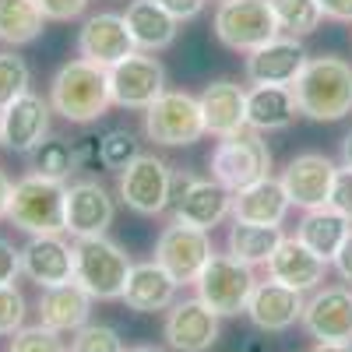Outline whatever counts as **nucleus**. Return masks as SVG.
Masks as SVG:
<instances>
[{
	"instance_id": "nucleus-1",
	"label": "nucleus",
	"mask_w": 352,
	"mask_h": 352,
	"mask_svg": "<svg viewBox=\"0 0 352 352\" xmlns=\"http://www.w3.org/2000/svg\"><path fill=\"white\" fill-rule=\"evenodd\" d=\"M289 88L300 113L317 124H335L352 113V64L342 56H310Z\"/></svg>"
},
{
	"instance_id": "nucleus-2",
	"label": "nucleus",
	"mask_w": 352,
	"mask_h": 352,
	"mask_svg": "<svg viewBox=\"0 0 352 352\" xmlns=\"http://www.w3.org/2000/svg\"><path fill=\"white\" fill-rule=\"evenodd\" d=\"M50 106H53L56 116H64L67 124H78V127L96 124L113 106L106 67L88 64L81 56L67 60L50 81Z\"/></svg>"
},
{
	"instance_id": "nucleus-3",
	"label": "nucleus",
	"mask_w": 352,
	"mask_h": 352,
	"mask_svg": "<svg viewBox=\"0 0 352 352\" xmlns=\"http://www.w3.org/2000/svg\"><path fill=\"white\" fill-rule=\"evenodd\" d=\"M64 197L67 184L28 173L11 187L8 222L28 236H56V232H64Z\"/></svg>"
},
{
	"instance_id": "nucleus-4",
	"label": "nucleus",
	"mask_w": 352,
	"mask_h": 352,
	"mask_svg": "<svg viewBox=\"0 0 352 352\" xmlns=\"http://www.w3.org/2000/svg\"><path fill=\"white\" fill-rule=\"evenodd\" d=\"M71 247H74V282L92 300H102V303L120 300L127 275L134 268L127 250L109 236H85V240H74Z\"/></svg>"
},
{
	"instance_id": "nucleus-5",
	"label": "nucleus",
	"mask_w": 352,
	"mask_h": 352,
	"mask_svg": "<svg viewBox=\"0 0 352 352\" xmlns=\"http://www.w3.org/2000/svg\"><path fill=\"white\" fill-rule=\"evenodd\" d=\"M208 166H212V180H219L226 190L236 194L272 176V148L264 141V134L247 127L232 138H219Z\"/></svg>"
},
{
	"instance_id": "nucleus-6",
	"label": "nucleus",
	"mask_w": 352,
	"mask_h": 352,
	"mask_svg": "<svg viewBox=\"0 0 352 352\" xmlns=\"http://www.w3.org/2000/svg\"><path fill=\"white\" fill-rule=\"evenodd\" d=\"M169 208H173V222L212 232L215 226H222L232 215V190H226L212 176L173 173Z\"/></svg>"
},
{
	"instance_id": "nucleus-7",
	"label": "nucleus",
	"mask_w": 352,
	"mask_h": 352,
	"mask_svg": "<svg viewBox=\"0 0 352 352\" xmlns=\"http://www.w3.org/2000/svg\"><path fill=\"white\" fill-rule=\"evenodd\" d=\"M254 285H257L254 268L250 264H240L232 254H212L208 264L201 268V275L194 278L197 300L219 317L247 314V300H250Z\"/></svg>"
},
{
	"instance_id": "nucleus-8",
	"label": "nucleus",
	"mask_w": 352,
	"mask_h": 352,
	"mask_svg": "<svg viewBox=\"0 0 352 352\" xmlns=\"http://www.w3.org/2000/svg\"><path fill=\"white\" fill-rule=\"evenodd\" d=\"M144 138L162 144V148H187V144H197L204 134V116H201V102L190 92H176V88H166V92L144 109Z\"/></svg>"
},
{
	"instance_id": "nucleus-9",
	"label": "nucleus",
	"mask_w": 352,
	"mask_h": 352,
	"mask_svg": "<svg viewBox=\"0 0 352 352\" xmlns=\"http://www.w3.org/2000/svg\"><path fill=\"white\" fill-rule=\"evenodd\" d=\"M212 28L215 39L232 53H254L278 36V21L268 0H219Z\"/></svg>"
},
{
	"instance_id": "nucleus-10",
	"label": "nucleus",
	"mask_w": 352,
	"mask_h": 352,
	"mask_svg": "<svg viewBox=\"0 0 352 352\" xmlns=\"http://www.w3.org/2000/svg\"><path fill=\"white\" fill-rule=\"evenodd\" d=\"M169 187L173 166L148 152H141L127 169H120V180H116V194L134 215H162L169 208Z\"/></svg>"
},
{
	"instance_id": "nucleus-11",
	"label": "nucleus",
	"mask_w": 352,
	"mask_h": 352,
	"mask_svg": "<svg viewBox=\"0 0 352 352\" xmlns=\"http://www.w3.org/2000/svg\"><path fill=\"white\" fill-rule=\"evenodd\" d=\"M109 96H113V106L120 109H134V113H144L162 92H166V67L159 64L155 53H141L134 50L127 60L113 64L109 71Z\"/></svg>"
},
{
	"instance_id": "nucleus-12",
	"label": "nucleus",
	"mask_w": 352,
	"mask_h": 352,
	"mask_svg": "<svg viewBox=\"0 0 352 352\" xmlns=\"http://www.w3.org/2000/svg\"><path fill=\"white\" fill-rule=\"evenodd\" d=\"M215 254L212 247V232L184 226V222H169L162 226L159 240H155V264L176 278V285H194V278L201 275V268L208 264V257Z\"/></svg>"
},
{
	"instance_id": "nucleus-13",
	"label": "nucleus",
	"mask_w": 352,
	"mask_h": 352,
	"mask_svg": "<svg viewBox=\"0 0 352 352\" xmlns=\"http://www.w3.org/2000/svg\"><path fill=\"white\" fill-rule=\"evenodd\" d=\"M116 219V201L99 180H74L64 197V232L74 240L106 236Z\"/></svg>"
},
{
	"instance_id": "nucleus-14",
	"label": "nucleus",
	"mask_w": 352,
	"mask_h": 352,
	"mask_svg": "<svg viewBox=\"0 0 352 352\" xmlns=\"http://www.w3.org/2000/svg\"><path fill=\"white\" fill-rule=\"evenodd\" d=\"M335 173H338V166L324 152H303L296 159H289V166L278 176V184H282L292 208L314 212V208H324L328 204Z\"/></svg>"
},
{
	"instance_id": "nucleus-15",
	"label": "nucleus",
	"mask_w": 352,
	"mask_h": 352,
	"mask_svg": "<svg viewBox=\"0 0 352 352\" xmlns=\"http://www.w3.org/2000/svg\"><path fill=\"white\" fill-rule=\"evenodd\" d=\"M50 113H53L50 99L28 88L25 96H18L11 106L0 109V144L18 155H32L50 138Z\"/></svg>"
},
{
	"instance_id": "nucleus-16",
	"label": "nucleus",
	"mask_w": 352,
	"mask_h": 352,
	"mask_svg": "<svg viewBox=\"0 0 352 352\" xmlns=\"http://www.w3.org/2000/svg\"><path fill=\"white\" fill-rule=\"evenodd\" d=\"M134 39H131V28L124 21V14L116 11H99V14H88L78 28V56L88 64H99V67H113L127 60L134 53Z\"/></svg>"
},
{
	"instance_id": "nucleus-17",
	"label": "nucleus",
	"mask_w": 352,
	"mask_h": 352,
	"mask_svg": "<svg viewBox=\"0 0 352 352\" xmlns=\"http://www.w3.org/2000/svg\"><path fill=\"white\" fill-rule=\"evenodd\" d=\"M219 314H212L197 296L176 300L166 310L162 338L173 352H212L219 342Z\"/></svg>"
},
{
	"instance_id": "nucleus-18",
	"label": "nucleus",
	"mask_w": 352,
	"mask_h": 352,
	"mask_svg": "<svg viewBox=\"0 0 352 352\" xmlns=\"http://www.w3.org/2000/svg\"><path fill=\"white\" fill-rule=\"evenodd\" d=\"M300 324L314 342H352V289L324 285L314 289L303 303Z\"/></svg>"
},
{
	"instance_id": "nucleus-19",
	"label": "nucleus",
	"mask_w": 352,
	"mask_h": 352,
	"mask_svg": "<svg viewBox=\"0 0 352 352\" xmlns=\"http://www.w3.org/2000/svg\"><path fill=\"white\" fill-rule=\"evenodd\" d=\"M310 53L296 36H275L264 46H257L254 53H247L243 74L250 85H292L300 78V71L307 67Z\"/></svg>"
},
{
	"instance_id": "nucleus-20",
	"label": "nucleus",
	"mask_w": 352,
	"mask_h": 352,
	"mask_svg": "<svg viewBox=\"0 0 352 352\" xmlns=\"http://www.w3.org/2000/svg\"><path fill=\"white\" fill-rule=\"evenodd\" d=\"M21 250V275L36 282L39 289L64 285L74 278V247L64 240V232L56 236H28Z\"/></svg>"
},
{
	"instance_id": "nucleus-21",
	"label": "nucleus",
	"mask_w": 352,
	"mask_h": 352,
	"mask_svg": "<svg viewBox=\"0 0 352 352\" xmlns=\"http://www.w3.org/2000/svg\"><path fill=\"white\" fill-rule=\"evenodd\" d=\"M303 292L289 289L275 278L268 282H257L250 300H247V317L257 331H268V335H278V331H289L296 320L303 317Z\"/></svg>"
},
{
	"instance_id": "nucleus-22",
	"label": "nucleus",
	"mask_w": 352,
	"mask_h": 352,
	"mask_svg": "<svg viewBox=\"0 0 352 352\" xmlns=\"http://www.w3.org/2000/svg\"><path fill=\"white\" fill-rule=\"evenodd\" d=\"M264 268H268V278H275L289 289L314 292V289H320V282H324V275H328V261L317 257L296 236H282V243L275 247L272 261L264 264Z\"/></svg>"
},
{
	"instance_id": "nucleus-23",
	"label": "nucleus",
	"mask_w": 352,
	"mask_h": 352,
	"mask_svg": "<svg viewBox=\"0 0 352 352\" xmlns=\"http://www.w3.org/2000/svg\"><path fill=\"white\" fill-rule=\"evenodd\" d=\"M197 102L204 116V131L212 138H232V134L247 131V92L236 81L219 78L212 85H204Z\"/></svg>"
},
{
	"instance_id": "nucleus-24",
	"label": "nucleus",
	"mask_w": 352,
	"mask_h": 352,
	"mask_svg": "<svg viewBox=\"0 0 352 352\" xmlns=\"http://www.w3.org/2000/svg\"><path fill=\"white\" fill-rule=\"evenodd\" d=\"M176 278L155 261H141L131 268L127 285H124V303L134 314H166L176 303Z\"/></svg>"
},
{
	"instance_id": "nucleus-25",
	"label": "nucleus",
	"mask_w": 352,
	"mask_h": 352,
	"mask_svg": "<svg viewBox=\"0 0 352 352\" xmlns=\"http://www.w3.org/2000/svg\"><path fill=\"white\" fill-rule=\"evenodd\" d=\"M92 296L71 278L64 285H50L39 292V324L53 328V331H60V335H74L78 328L88 324V317H92Z\"/></svg>"
},
{
	"instance_id": "nucleus-26",
	"label": "nucleus",
	"mask_w": 352,
	"mask_h": 352,
	"mask_svg": "<svg viewBox=\"0 0 352 352\" xmlns=\"http://www.w3.org/2000/svg\"><path fill=\"white\" fill-rule=\"evenodd\" d=\"M300 116L296 96L289 85H254L247 92V127L257 134L289 131Z\"/></svg>"
},
{
	"instance_id": "nucleus-27",
	"label": "nucleus",
	"mask_w": 352,
	"mask_h": 352,
	"mask_svg": "<svg viewBox=\"0 0 352 352\" xmlns=\"http://www.w3.org/2000/svg\"><path fill=\"white\" fill-rule=\"evenodd\" d=\"M124 21L131 28V39L141 53H162L176 43V32H180V21H176L159 0H131Z\"/></svg>"
},
{
	"instance_id": "nucleus-28",
	"label": "nucleus",
	"mask_w": 352,
	"mask_h": 352,
	"mask_svg": "<svg viewBox=\"0 0 352 352\" xmlns=\"http://www.w3.org/2000/svg\"><path fill=\"white\" fill-rule=\"evenodd\" d=\"M289 197L275 176L257 180L232 194V222H254V226H282L289 215Z\"/></svg>"
},
{
	"instance_id": "nucleus-29",
	"label": "nucleus",
	"mask_w": 352,
	"mask_h": 352,
	"mask_svg": "<svg viewBox=\"0 0 352 352\" xmlns=\"http://www.w3.org/2000/svg\"><path fill=\"white\" fill-rule=\"evenodd\" d=\"M282 226H254V222H232L226 232V254H232L240 264H268L275 247L282 243Z\"/></svg>"
},
{
	"instance_id": "nucleus-30",
	"label": "nucleus",
	"mask_w": 352,
	"mask_h": 352,
	"mask_svg": "<svg viewBox=\"0 0 352 352\" xmlns=\"http://www.w3.org/2000/svg\"><path fill=\"white\" fill-rule=\"evenodd\" d=\"M352 222H345L335 208H314V212H303V222L296 226V240L307 243L317 257H324L331 264V257L338 254V247L345 243Z\"/></svg>"
},
{
	"instance_id": "nucleus-31",
	"label": "nucleus",
	"mask_w": 352,
	"mask_h": 352,
	"mask_svg": "<svg viewBox=\"0 0 352 352\" xmlns=\"http://www.w3.org/2000/svg\"><path fill=\"white\" fill-rule=\"evenodd\" d=\"M46 18L36 0H0V43L28 46L43 36Z\"/></svg>"
},
{
	"instance_id": "nucleus-32",
	"label": "nucleus",
	"mask_w": 352,
	"mask_h": 352,
	"mask_svg": "<svg viewBox=\"0 0 352 352\" xmlns=\"http://www.w3.org/2000/svg\"><path fill=\"white\" fill-rule=\"evenodd\" d=\"M28 159H32V173L67 184V180H71V173L78 169V159H81V155H78L74 144H67L64 138H46Z\"/></svg>"
},
{
	"instance_id": "nucleus-33",
	"label": "nucleus",
	"mask_w": 352,
	"mask_h": 352,
	"mask_svg": "<svg viewBox=\"0 0 352 352\" xmlns=\"http://www.w3.org/2000/svg\"><path fill=\"white\" fill-rule=\"evenodd\" d=\"M272 11H275V21H278V32L285 36H310L314 28L320 25V4L317 0H268Z\"/></svg>"
},
{
	"instance_id": "nucleus-34",
	"label": "nucleus",
	"mask_w": 352,
	"mask_h": 352,
	"mask_svg": "<svg viewBox=\"0 0 352 352\" xmlns=\"http://www.w3.org/2000/svg\"><path fill=\"white\" fill-rule=\"evenodd\" d=\"M138 155H141V141H138V134L127 131V127L106 131V134L96 141V159H99L106 169H127Z\"/></svg>"
},
{
	"instance_id": "nucleus-35",
	"label": "nucleus",
	"mask_w": 352,
	"mask_h": 352,
	"mask_svg": "<svg viewBox=\"0 0 352 352\" xmlns=\"http://www.w3.org/2000/svg\"><path fill=\"white\" fill-rule=\"evenodd\" d=\"M28 85H32V71H28L25 56H18L14 50H0V109L25 96Z\"/></svg>"
},
{
	"instance_id": "nucleus-36",
	"label": "nucleus",
	"mask_w": 352,
	"mask_h": 352,
	"mask_svg": "<svg viewBox=\"0 0 352 352\" xmlns=\"http://www.w3.org/2000/svg\"><path fill=\"white\" fill-rule=\"evenodd\" d=\"M67 352H124V338H120V331H116V328L92 324V320H88L85 328H78L71 335Z\"/></svg>"
},
{
	"instance_id": "nucleus-37",
	"label": "nucleus",
	"mask_w": 352,
	"mask_h": 352,
	"mask_svg": "<svg viewBox=\"0 0 352 352\" xmlns=\"http://www.w3.org/2000/svg\"><path fill=\"white\" fill-rule=\"evenodd\" d=\"M8 352H67V342L60 331H53L46 324L18 328L8 342Z\"/></svg>"
},
{
	"instance_id": "nucleus-38",
	"label": "nucleus",
	"mask_w": 352,
	"mask_h": 352,
	"mask_svg": "<svg viewBox=\"0 0 352 352\" xmlns=\"http://www.w3.org/2000/svg\"><path fill=\"white\" fill-rule=\"evenodd\" d=\"M25 296H21V289L14 282L8 285H0V338L4 335H14L18 328H25Z\"/></svg>"
},
{
	"instance_id": "nucleus-39",
	"label": "nucleus",
	"mask_w": 352,
	"mask_h": 352,
	"mask_svg": "<svg viewBox=\"0 0 352 352\" xmlns=\"http://www.w3.org/2000/svg\"><path fill=\"white\" fill-rule=\"evenodd\" d=\"M328 208H335L345 222H352V169L342 166L335 173V184H331V194H328Z\"/></svg>"
},
{
	"instance_id": "nucleus-40",
	"label": "nucleus",
	"mask_w": 352,
	"mask_h": 352,
	"mask_svg": "<svg viewBox=\"0 0 352 352\" xmlns=\"http://www.w3.org/2000/svg\"><path fill=\"white\" fill-rule=\"evenodd\" d=\"M46 21H74L85 14L88 0H36Z\"/></svg>"
},
{
	"instance_id": "nucleus-41",
	"label": "nucleus",
	"mask_w": 352,
	"mask_h": 352,
	"mask_svg": "<svg viewBox=\"0 0 352 352\" xmlns=\"http://www.w3.org/2000/svg\"><path fill=\"white\" fill-rule=\"evenodd\" d=\"M18 272H21V250H18L11 240L0 236V285L14 282Z\"/></svg>"
},
{
	"instance_id": "nucleus-42",
	"label": "nucleus",
	"mask_w": 352,
	"mask_h": 352,
	"mask_svg": "<svg viewBox=\"0 0 352 352\" xmlns=\"http://www.w3.org/2000/svg\"><path fill=\"white\" fill-rule=\"evenodd\" d=\"M159 4L184 25V21H194V18L204 11V4H208V0H159Z\"/></svg>"
},
{
	"instance_id": "nucleus-43",
	"label": "nucleus",
	"mask_w": 352,
	"mask_h": 352,
	"mask_svg": "<svg viewBox=\"0 0 352 352\" xmlns=\"http://www.w3.org/2000/svg\"><path fill=\"white\" fill-rule=\"evenodd\" d=\"M331 264H335V272H338V278L352 289V229H349V236H345V243L338 247V254L331 257Z\"/></svg>"
},
{
	"instance_id": "nucleus-44",
	"label": "nucleus",
	"mask_w": 352,
	"mask_h": 352,
	"mask_svg": "<svg viewBox=\"0 0 352 352\" xmlns=\"http://www.w3.org/2000/svg\"><path fill=\"white\" fill-rule=\"evenodd\" d=\"M320 14L331 21H352V0H317Z\"/></svg>"
},
{
	"instance_id": "nucleus-45",
	"label": "nucleus",
	"mask_w": 352,
	"mask_h": 352,
	"mask_svg": "<svg viewBox=\"0 0 352 352\" xmlns=\"http://www.w3.org/2000/svg\"><path fill=\"white\" fill-rule=\"evenodd\" d=\"M11 180H8V173L0 169V219H8V201H11Z\"/></svg>"
},
{
	"instance_id": "nucleus-46",
	"label": "nucleus",
	"mask_w": 352,
	"mask_h": 352,
	"mask_svg": "<svg viewBox=\"0 0 352 352\" xmlns=\"http://www.w3.org/2000/svg\"><path fill=\"white\" fill-rule=\"evenodd\" d=\"M310 352H352V342H317Z\"/></svg>"
},
{
	"instance_id": "nucleus-47",
	"label": "nucleus",
	"mask_w": 352,
	"mask_h": 352,
	"mask_svg": "<svg viewBox=\"0 0 352 352\" xmlns=\"http://www.w3.org/2000/svg\"><path fill=\"white\" fill-rule=\"evenodd\" d=\"M342 166H349V169H352V131L342 138Z\"/></svg>"
},
{
	"instance_id": "nucleus-48",
	"label": "nucleus",
	"mask_w": 352,
	"mask_h": 352,
	"mask_svg": "<svg viewBox=\"0 0 352 352\" xmlns=\"http://www.w3.org/2000/svg\"><path fill=\"white\" fill-rule=\"evenodd\" d=\"M243 352H268V349H264V338H250Z\"/></svg>"
},
{
	"instance_id": "nucleus-49",
	"label": "nucleus",
	"mask_w": 352,
	"mask_h": 352,
	"mask_svg": "<svg viewBox=\"0 0 352 352\" xmlns=\"http://www.w3.org/2000/svg\"><path fill=\"white\" fill-rule=\"evenodd\" d=\"M124 352H166V349H159V345H131Z\"/></svg>"
}]
</instances>
